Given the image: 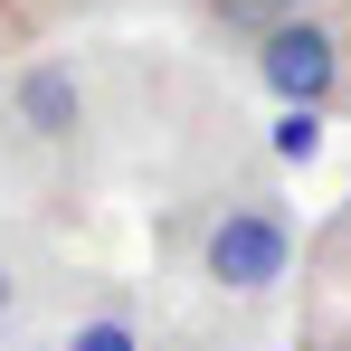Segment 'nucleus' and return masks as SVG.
Returning <instances> with one entry per match:
<instances>
[{
  "instance_id": "nucleus-6",
  "label": "nucleus",
  "mask_w": 351,
  "mask_h": 351,
  "mask_svg": "<svg viewBox=\"0 0 351 351\" xmlns=\"http://www.w3.org/2000/svg\"><path fill=\"white\" fill-rule=\"evenodd\" d=\"M10 304H19V266L0 256V323H10Z\"/></svg>"
},
{
  "instance_id": "nucleus-1",
  "label": "nucleus",
  "mask_w": 351,
  "mask_h": 351,
  "mask_svg": "<svg viewBox=\"0 0 351 351\" xmlns=\"http://www.w3.org/2000/svg\"><path fill=\"white\" fill-rule=\"evenodd\" d=\"M294 266V228L276 199H228L209 228H199V276L219 294H276Z\"/></svg>"
},
{
  "instance_id": "nucleus-2",
  "label": "nucleus",
  "mask_w": 351,
  "mask_h": 351,
  "mask_svg": "<svg viewBox=\"0 0 351 351\" xmlns=\"http://www.w3.org/2000/svg\"><path fill=\"white\" fill-rule=\"evenodd\" d=\"M256 76H266V95H285L294 114H313V105L342 86V38H332L313 10H294L285 29L256 38Z\"/></svg>"
},
{
  "instance_id": "nucleus-5",
  "label": "nucleus",
  "mask_w": 351,
  "mask_h": 351,
  "mask_svg": "<svg viewBox=\"0 0 351 351\" xmlns=\"http://www.w3.org/2000/svg\"><path fill=\"white\" fill-rule=\"evenodd\" d=\"M66 351H143V332H133L123 313H86V323L66 332Z\"/></svg>"
},
{
  "instance_id": "nucleus-3",
  "label": "nucleus",
  "mask_w": 351,
  "mask_h": 351,
  "mask_svg": "<svg viewBox=\"0 0 351 351\" xmlns=\"http://www.w3.org/2000/svg\"><path fill=\"white\" fill-rule=\"evenodd\" d=\"M10 114L29 123L38 143H76V133H86V86H76V66H29V76L10 86Z\"/></svg>"
},
{
  "instance_id": "nucleus-4",
  "label": "nucleus",
  "mask_w": 351,
  "mask_h": 351,
  "mask_svg": "<svg viewBox=\"0 0 351 351\" xmlns=\"http://www.w3.org/2000/svg\"><path fill=\"white\" fill-rule=\"evenodd\" d=\"M199 10H209V29H228V38H247V48L294 19V0H199Z\"/></svg>"
}]
</instances>
